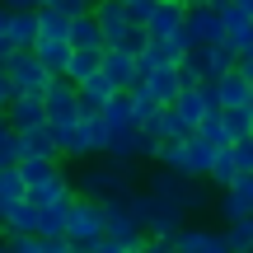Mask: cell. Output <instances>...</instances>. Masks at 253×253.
Segmentation results:
<instances>
[{
    "label": "cell",
    "instance_id": "obj_15",
    "mask_svg": "<svg viewBox=\"0 0 253 253\" xmlns=\"http://www.w3.org/2000/svg\"><path fill=\"white\" fill-rule=\"evenodd\" d=\"M5 122L14 131H33V126L47 122V99H33V94H14V103L5 108Z\"/></svg>",
    "mask_w": 253,
    "mask_h": 253
},
{
    "label": "cell",
    "instance_id": "obj_6",
    "mask_svg": "<svg viewBox=\"0 0 253 253\" xmlns=\"http://www.w3.org/2000/svg\"><path fill=\"white\" fill-rule=\"evenodd\" d=\"M183 47H211V42H225V14H220L211 0L202 5H188V24L183 33H173Z\"/></svg>",
    "mask_w": 253,
    "mask_h": 253
},
{
    "label": "cell",
    "instance_id": "obj_5",
    "mask_svg": "<svg viewBox=\"0 0 253 253\" xmlns=\"http://www.w3.org/2000/svg\"><path fill=\"white\" fill-rule=\"evenodd\" d=\"M131 173L126 169H118V164H84L80 169V178H75V192H80V197H131Z\"/></svg>",
    "mask_w": 253,
    "mask_h": 253
},
{
    "label": "cell",
    "instance_id": "obj_4",
    "mask_svg": "<svg viewBox=\"0 0 253 253\" xmlns=\"http://www.w3.org/2000/svg\"><path fill=\"white\" fill-rule=\"evenodd\" d=\"M197 183H202V178H188V173H173V169H164V164H155V173L145 178V188H150L160 202H169V207H183V211L192 216V211L207 207V192H202Z\"/></svg>",
    "mask_w": 253,
    "mask_h": 253
},
{
    "label": "cell",
    "instance_id": "obj_3",
    "mask_svg": "<svg viewBox=\"0 0 253 253\" xmlns=\"http://www.w3.org/2000/svg\"><path fill=\"white\" fill-rule=\"evenodd\" d=\"M66 239H71L80 253H94L103 239H108V216H103V202H99V197H75Z\"/></svg>",
    "mask_w": 253,
    "mask_h": 253
},
{
    "label": "cell",
    "instance_id": "obj_24",
    "mask_svg": "<svg viewBox=\"0 0 253 253\" xmlns=\"http://www.w3.org/2000/svg\"><path fill=\"white\" fill-rule=\"evenodd\" d=\"M38 33H42V28H38V9H14V14H9V42H14L19 52L33 47Z\"/></svg>",
    "mask_w": 253,
    "mask_h": 253
},
{
    "label": "cell",
    "instance_id": "obj_31",
    "mask_svg": "<svg viewBox=\"0 0 253 253\" xmlns=\"http://www.w3.org/2000/svg\"><path fill=\"white\" fill-rule=\"evenodd\" d=\"M24 136V150L28 155H61V145H56V131H52V122H42V126H33V131H19Z\"/></svg>",
    "mask_w": 253,
    "mask_h": 253
},
{
    "label": "cell",
    "instance_id": "obj_8",
    "mask_svg": "<svg viewBox=\"0 0 253 253\" xmlns=\"http://www.w3.org/2000/svg\"><path fill=\"white\" fill-rule=\"evenodd\" d=\"M80 84H71L66 75H56L52 89H47V122L52 126H71L75 118H80Z\"/></svg>",
    "mask_w": 253,
    "mask_h": 253
},
{
    "label": "cell",
    "instance_id": "obj_19",
    "mask_svg": "<svg viewBox=\"0 0 253 253\" xmlns=\"http://www.w3.org/2000/svg\"><path fill=\"white\" fill-rule=\"evenodd\" d=\"M71 47H84V52H108V38H103L99 19L94 14H75L71 19Z\"/></svg>",
    "mask_w": 253,
    "mask_h": 253
},
{
    "label": "cell",
    "instance_id": "obj_40",
    "mask_svg": "<svg viewBox=\"0 0 253 253\" xmlns=\"http://www.w3.org/2000/svg\"><path fill=\"white\" fill-rule=\"evenodd\" d=\"M235 160H239V173H253V136L235 145Z\"/></svg>",
    "mask_w": 253,
    "mask_h": 253
},
{
    "label": "cell",
    "instance_id": "obj_18",
    "mask_svg": "<svg viewBox=\"0 0 253 253\" xmlns=\"http://www.w3.org/2000/svg\"><path fill=\"white\" fill-rule=\"evenodd\" d=\"M216 84V94H220V108H244V103H253V80L244 71H230V75H220V80H211Z\"/></svg>",
    "mask_w": 253,
    "mask_h": 253
},
{
    "label": "cell",
    "instance_id": "obj_36",
    "mask_svg": "<svg viewBox=\"0 0 253 253\" xmlns=\"http://www.w3.org/2000/svg\"><path fill=\"white\" fill-rule=\"evenodd\" d=\"M38 216H42V211H38L33 202H24V207H19L14 216L5 220V230H19V235H38Z\"/></svg>",
    "mask_w": 253,
    "mask_h": 253
},
{
    "label": "cell",
    "instance_id": "obj_38",
    "mask_svg": "<svg viewBox=\"0 0 253 253\" xmlns=\"http://www.w3.org/2000/svg\"><path fill=\"white\" fill-rule=\"evenodd\" d=\"M47 5L52 9H61V14H94V5H99V0H47Z\"/></svg>",
    "mask_w": 253,
    "mask_h": 253
},
{
    "label": "cell",
    "instance_id": "obj_41",
    "mask_svg": "<svg viewBox=\"0 0 253 253\" xmlns=\"http://www.w3.org/2000/svg\"><path fill=\"white\" fill-rule=\"evenodd\" d=\"M126 9H131V19L136 24H145V19H150V9H155V0H122Z\"/></svg>",
    "mask_w": 253,
    "mask_h": 253
},
{
    "label": "cell",
    "instance_id": "obj_10",
    "mask_svg": "<svg viewBox=\"0 0 253 253\" xmlns=\"http://www.w3.org/2000/svg\"><path fill=\"white\" fill-rule=\"evenodd\" d=\"M94 19H99V28H103V38H108V47H122L126 33L136 28L131 9H126L122 0H99V5H94Z\"/></svg>",
    "mask_w": 253,
    "mask_h": 253
},
{
    "label": "cell",
    "instance_id": "obj_47",
    "mask_svg": "<svg viewBox=\"0 0 253 253\" xmlns=\"http://www.w3.org/2000/svg\"><path fill=\"white\" fill-rule=\"evenodd\" d=\"M239 71H244L249 80H253V47H249V52H239Z\"/></svg>",
    "mask_w": 253,
    "mask_h": 253
},
{
    "label": "cell",
    "instance_id": "obj_7",
    "mask_svg": "<svg viewBox=\"0 0 253 253\" xmlns=\"http://www.w3.org/2000/svg\"><path fill=\"white\" fill-rule=\"evenodd\" d=\"M5 71H9V80H14V89H19V94H33V99H47V89H52V80H56V75L42 66V56H38L33 47L14 52V61H9Z\"/></svg>",
    "mask_w": 253,
    "mask_h": 253
},
{
    "label": "cell",
    "instance_id": "obj_12",
    "mask_svg": "<svg viewBox=\"0 0 253 253\" xmlns=\"http://www.w3.org/2000/svg\"><path fill=\"white\" fill-rule=\"evenodd\" d=\"M216 211H220V220H244V216H253V173H239V183L235 188H225L216 197Z\"/></svg>",
    "mask_w": 253,
    "mask_h": 253
},
{
    "label": "cell",
    "instance_id": "obj_20",
    "mask_svg": "<svg viewBox=\"0 0 253 253\" xmlns=\"http://www.w3.org/2000/svg\"><path fill=\"white\" fill-rule=\"evenodd\" d=\"M28 202V183L19 178V169H0V220H9Z\"/></svg>",
    "mask_w": 253,
    "mask_h": 253
},
{
    "label": "cell",
    "instance_id": "obj_27",
    "mask_svg": "<svg viewBox=\"0 0 253 253\" xmlns=\"http://www.w3.org/2000/svg\"><path fill=\"white\" fill-rule=\"evenodd\" d=\"M220 122H225L230 145L249 141V136H253V103H244V108H220Z\"/></svg>",
    "mask_w": 253,
    "mask_h": 253
},
{
    "label": "cell",
    "instance_id": "obj_16",
    "mask_svg": "<svg viewBox=\"0 0 253 253\" xmlns=\"http://www.w3.org/2000/svg\"><path fill=\"white\" fill-rule=\"evenodd\" d=\"M99 118L108 122V131H126V126H141V113H136V94H131V89L113 94V99H108V108H103Z\"/></svg>",
    "mask_w": 253,
    "mask_h": 253
},
{
    "label": "cell",
    "instance_id": "obj_45",
    "mask_svg": "<svg viewBox=\"0 0 253 253\" xmlns=\"http://www.w3.org/2000/svg\"><path fill=\"white\" fill-rule=\"evenodd\" d=\"M5 9H38V5H47V0H0Z\"/></svg>",
    "mask_w": 253,
    "mask_h": 253
},
{
    "label": "cell",
    "instance_id": "obj_28",
    "mask_svg": "<svg viewBox=\"0 0 253 253\" xmlns=\"http://www.w3.org/2000/svg\"><path fill=\"white\" fill-rule=\"evenodd\" d=\"M99 71H103V52H84V47H75L71 66H66V80H71V84H84V80H94Z\"/></svg>",
    "mask_w": 253,
    "mask_h": 253
},
{
    "label": "cell",
    "instance_id": "obj_52",
    "mask_svg": "<svg viewBox=\"0 0 253 253\" xmlns=\"http://www.w3.org/2000/svg\"><path fill=\"white\" fill-rule=\"evenodd\" d=\"M164 253H173V249H164Z\"/></svg>",
    "mask_w": 253,
    "mask_h": 253
},
{
    "label": "cell",
    "instance_id": "obj_46",
    "mask_svg": "<svg viewBox=\"0 0 253 253\" xmlns=\"http://www.w3.org/2000/svg\"><path fill=\"white\" fill-rule=\"evenodd\" d=\"M94 253H131V249H126V244H118V239H103V244L94 249Z\"/></svg>",
    "mask_w": 253,
    "mask_h": 253
},
{
    "label": "cell",
    "instance_id": "obj_2",
    "mask_svg": "<svg viewBox=\"0 0 253 253\" xmlns=\"http://www.w3.org/2000/svg\"><path fill=\"white\" fill-rule=\"evenodd\" d=\"M56 131V145H61L66 160H89V155H103L108 150V122L99 113H80L71 126H52Z\"/></svg>",
    "mask_w": 253,
    "mask_h": 253
},
{
    "label": "cell",
    "instance_id": "obj_33",
    "mask_svg": "<svg viewBox=\"0 0 253 253\" xmlns=\"http://www.w3.org/2000/svg\"><path fill=\"white\" fill-rule=\"evenodd\" d=\"M178 75H183V84H211V75H207V47H192V52L183 56Z\"/></svg>",
    "mask_w": 253,
    "mask_h": 253
},
{
    "label": "cell",
    "instance_id": "obj_44",
    "mask_svg": "<svg viewBox=\"0 0 253 253\" xmlns=\"http://www.w3.org/2000/svg\"><path fill=\"white\" fill-rule=\"evenodd\" d=\"M14 52H19V47L9 42V33H0V71H5V66L14 61Z\"/></svg>",
    "mask_w": 253,
    "mask_h": 253
},
{
    "label": "cell",
    "instance_id": "obj_37",
    "mask_svg": "<svg viewBox=\"0 0 253 253\" xmlns=\"http://www.w3.org/2000/svg\"><path fill=\"white\" fill-rule=\"evenodd\" d=\"M9 253H42V235H19V230H5Z\"/></svg>",
    "mask_w": 253,
    "mask_h": 253
},
{
    "label": "cell",
    "instance_id": "obj_42",
    "mask_svg": "<svg viewBox=\"0 0 253 253\" xmlns=\"http://www.w3.org/2000/svg\"><path fill=\"white\" fill-rule=\"evenodd\" d=\"M14 80H9V71H0V108H9V103H14Z\"/></svg>",
    "mask_w": 253,
    "mask_h": 253
},
{
    "label": "cell",
    "instance_id": "obj_43",
    "mask_svg": "<svg viewBox=\"0 0 253 253\" xmlns=\"http://www.w3.org/2000/svg\"><path fill=\"white\" fill-rule=\"evenodd\" d=\"M42 253H80L71 239H42Z\"/></svg>",
    "mask_w": 253,
    "mask_h": 253
},
{
    "label": "cell",
    "instance_id": "obj_25",
    "mask_svg": "<svg viewBox=\"0 0 253 253\" xmlns=\"http://www.w3.org/2000/svg\"><path fill=\"white\" fill-rule=\"evenodd\" d=\"M33 52L42 56V66H47L52 75H66V66H71L75 47H71V42H52V38H38V42H33Z\"/></svg>",
    "mask_w": 253,
    "mask_h": 253
},
{
    "label": "cell",
    "instance_id": "obj_17",
    "mask_svg": "<svg viewBox=\"0 0 253 253\" xmlns=\"http://www.w3.org/2000/svg\"><path fill=\"white\" fill-rule=\"evenodd\" d=\"M188 52H192V47H183L178 38H150V47L141 52V66H145V71H155V66H183Z\"/></svg>",
    "mask_w": 253,
    "mask_h": 253
},
{
    "label": "cell",
    "instance_id": "obj_22",
    "mask_svg": "<svg viewBox=\"0 0 253 253\" xmlns=\"http://www.w3.org/2000/svg\"><path fill=\"white\" fill-rule=\"evenodd\" d=\"M56 173H61V164H56L52 155H24V164H19V178L28 183V192L42 188V183H52Z\"/></svg>",
    "mask_w": 253,
    "mask_h": 253
},
{
    "label": "cell",
    "instance_id": "obj_29",
    "mask_svg": "<svg viewBox=\"0 0 253 253\" xmlns=\"http://www.w3.org/2000/svg\"><path fill=\"white\" fill-rule=\"evenodd\" d=\"M230 71H239V52L230 42H211L207 47V75L220 80V75H230Z\"/></svg>",
    "mask_w": 253,
    "mask_h": 253
},
{
    "label": "cell",
    "instance_id": "obj_39",
    "mask_svg": "<svg viewBox=\"0 0 253 253\" xmlns=\"http://www.w3.org/2000/svg\"><path fill=\"white\" fill-rule=\"evenodd\" d=\"M197 253H235V249H230V239H225V230H211V239H207V244H202Z\"/></svg>",
    "mask_w": 253,
    "mask_h": 253
},
{
    "label": "cell",
    "instance_id": "obj_34",
    "mask_svg": "<svg viewBox=\"0 0 253 253\" xmlns=\"http://www.w3.org/2000/svg\"><path fill=\"white\" fill-rule=\"evenodd\" d=\"M207 239H211V230H207V225H192V220H188V225H183L178 235L169 239V249H173V253H197Z\"/></svg>",
    "mask_w": 253,
    "mask_h": 253
},
{
    "label": "cell",
    "instance_id": "obj_23",
    "mask_svg": "<svg viewBox=\"0 0 253 253\" xmlns=\"http://www.w3.org/2000/svg\"><path fill=\"white\" fill-rule=\"evenodd\" d=\"M71 202H56V207H42V216H38V235L42 239H66V225H71Z\"/></svg>",
    "mask_w": 253,
    "mask_h": 253
},
{
    "label": "cell",
    "instance_id": "obj_1",
    "mask_svg": "<svg viewBox=\"0 0 253 253\" xmlns=\"http://www.w3.org/2000/svg\"><path fill=\"white\" fill-rule=\"evenodd\" d=\"M220 145H211L207 136H188V141H160V150H155V164H164V169L173 173H188V178H211V164H216Z\"/></svg>",
    "mask_w": 253,
    "mask_h": 253
},
{
    "label": "cell",
    "instance_id": "obj_32",
    "mask_svg": "<svg viewBox=\"0 0 253 253\" xmlns=\"http://www.w3.org/2000/svg\"><path fill=\"white\" fill-rule=\"evenodd\" d=\"M24 155H28V150H24V136L5 122V126H0V169H19Z\"/></svg>",
    "mask_w": 253,
    "mask_h": 253
},
{
    "label": "cell",
    "instance_id": "obj_21",
    "mask_svg": "<svg viewBox=\"0 0 253 253\" xmlns=\"http://www.w3.org/2000/svg\"><path fill=\"white\" fill-rule=\"evenodd\" d=\"M113 94H122V89H118V84H113L108 75L99 71L94 80H84V84H80V108H84V113H103Z\"/></svg>",
    "mask_w": 253,
    "mask_h": 253
},
{
    "label": "cell",
    "instance_id": "obj_11",
    "mask_svg": "<svg viewBox=\"0 0 253 253\" xmlns=\"http://www.w3.org/2000/svg\"><path fill=\"white\" fill-rule=\"evenodd\" d=\"M141 126H145L150 136H160V141H188V136H197V126L183 118V113L173 108V103H169V108H155V113H150V118H145Z\"/></svg>",
    "mask_w": 253,
    "mask_h": 253
},
{
    "label": "cell",
    "instance_id": "obj_30",
    "mask_svg": "<svg viewBox=\"0 0 253 253\" xmlns=\"http://www.w3.org/2000/svg\"><path fill=\"white\" fill-rule=\"evenodd\" d=\"M207 183H216L220 192L239 183V160H235V145H225V150L216 155V164H211V178H207Z\"/></svg>",
    "mask_w": 253,
    "mask_h": 253
},
{
    "label": "cell",
    "instance_id": "obj_9",
    "mask_svg": "<svg viewBox=\"0 0 253 253\" xmlns=\"http://www.w3.org/2000/svg\"><path fill=\"white\" fill-rule=\"evenodd\" d=\"M103 75H108L118 89H136V84L145 80V66L136 52H126V47H108L103 52Z\"/></svg>",
    "mask_w": 253,
    "mask_h": 253
},
{
    "label": "cell",
    "instance_id": "obj_48",
    "mask_svg": "<svg viewBox=\"0 0 253 253\" xmlns=\"http://www.w3.org/2000/svg\"><path fill=\"white\" fill-rule=\"evenodd\" d=\"M235 5H239V9H249V14H253V0H235Z\"/></svg>",
    "mask_w": 253,
    "mask_h": 253
},
{
    "label": "cell",
    "instance_id": "obj_49",
    "mask_svg": "<svg viewBox=\"0 0 253 253\" xmlns=\"http://www.w3.org/2000/svg\"><path fill=\"white\" fill-rule=\"evenodd\" d=\"M0 253H9V239H5V235H0Z\"/></svg>",
    "mask_w": 253,
    "mask_h": 253
},
{
    "label": "cell",
    "instance_id": "obj_51",
    "mask_svg": "<svg viewBox=\"0 0 253 253\" xmlns=\"http://www.w3.org/2000/svg\"><path fill=\"white\" fill-rule=\"evenodd\" d=\"M188 5H202V0H188Z\"/></svg>",
    "mask_w": 253,
    "mask_h": 253
},
{
    "label": "cell",
    "instance_id": "obj_13",
    "mask_svg": "<svg viewBox=\"0 0 253 253\" xmlns=\"http://www.w3.org/2000/svg\"><path fill=\"white\" fill-rule=\"evenodd\" d=\"M183 24H188V0H155L150 19H145L150 38H173L183 33Z\"/></svg>",
    "mask_w": 253,
    "mask_h": 253
},
{
    "label": "cell",
    "instance_id": "obj_50",
    "mask_svg": "<svg viewBox=\"0 0 253 253\" xmlns=\"http://www.w3.org/2000/svg\"><path fill=\"white\" fill-rule=\"evenodd\" d=\"M0 126H5V108H0Z\"/></svg>",
    "mask_w": 253,
    "mask_h": 253
},
{
    "label": "cell",
    "instance_id": "obj_26",
    "mask_svg": "<svg viewBox=\"0 0 253 253\" xmlns=\"http://www.w3.org/2000/svg\"><path fill=\"white\" fill-rule=\"evenodd\" d=\"M38 28H42L38 38H52V42H71V14H61V9H52V5H38Z\"/></svg>",
    "mask_w": 253,
    "mask_h": 253
},
{
    "label": "cell",
    "instance_id": "obj_14",
    "mask_svg": "<svg viewBox=\"0 0 253 253\" xmlns=\"http://www.w3.org/2000/svg\"><path fill=\"white\" fill-rule=\"evenodd\" d=\"M141 89L150 94L155 103H178V94H183V75H178V66H155V71H145V80H141Z\"/></svg>",
    "mask_w": 253,
    "mask_h": 253
},
{
    "label": "cell",
    "instance_id": "obj_35",
    "mask_svg": "<svg viewBox=\"0 0 253 253\" xmlns=\"http://www.w3.org/2000/svg\"><path fill=\"white\" fill-rule=\"evenodd\" d=\"M225 239H230V249H235V253H253V216L230 220V225H225Z\"/></svg>",
    "mask_w": 253,
    "mask_h": 253
}]
</instances>
